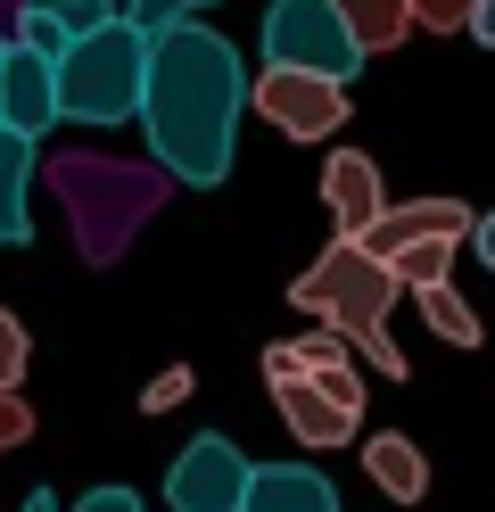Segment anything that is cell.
I'll list each match as a JSON object with an SVG mask.
<instances>
[{"label":"cell","instance_id":"6da1fadb","mask_svg":"<svg viewBox=\"0 0 495 512\" xmlns=\"http://www.w3.org/2000/svg\"><path fill=\"white\" fill-rule=\"evenodd\" d=\"M248 108V67L215 25H165L149 34V83H141V124H149V157L174 182H223L231 174V133Z\"/></svg>","mask_w":495,"mask_h":512},{"label":"cell","instance_id":"7a4b0ae2","mask_svg":"<svg viewBox=\"0 0 495 512\" xmlns=\"http://www.w3.org/2000/svg\"><path fill=\"white\" fill-rule=\"evenodd\" d=\"M50 190L66 223H75V248L83 265H116V256L132 248V232L165 207V190H174V174L157 166V157H99V149H66L50 157Z\"/></svg>","mask_w":495,"mask_h":512},{"label":"cell","instance_id":"3957f363","mask_svg":"<svg viewBox=\"0 0 495 512\" xmlns=\"http://www.w3.org/2000/svg\"><path fill=\"white\" fill-rule=\"evenodd\" d=\"M297 314H314L322 331H339L347 347H363V356H372V372H388V380H405V347L388 339V306H396V273L380 265L372 248L363 240H330L322 256L306 273H297Z\"/></svg>","mask_w":495,"mask_h":512},{"label":"cell","instance_id":"277c9868","mask_svg":"<svg viewBox=\"0 0 495 512\" xmlns=\"http://www.w3.org/2000/svg\"><path fill=\"white\" fill-rule=\"evenodd\" d=\"M141 83H149V34L132 17L99 25V34H75L58 58V116L75 124H124L141 116Z\"/></svg>","mask_w":495,"mask_h":512},{"label":"cell","instance_id":"5b68a950","mask_svg":"<svg viewBox=\"0 0 495 512\" xmlns=\"http://www.w3.org/2000/svg\"><path fill=\"white\" fill-rule=\"evenodd\" d=\"M264 67H306L330 83H355L363 42L347 34V17L330 0H273L264 9Z\"/></svg>","mask_w":495,"mask_h":512},{"label":"cell","instance_id":"8992f818","mask_svg":"<svg viewBox=\"0 0 495 512\" xmlns=\"http://www.w3.org/2000/svg\"><path fill=\"white\" fill-rule=\"evenodd\" d=\"M273 405L297 430V446H347L363 422V380L347 356H330V364H306L297 380H273Z\"/></svg>","mask_w":495,"mask_h":512},{"label":"cell","instance_id":"52a82bcc","mask_svg":"<svg viewBox=\"0 0 495 512\" xmlns=\"http://www.w3.org/2000/svg\"><path fill=\"white\" fill-rule=\"evenodd\" d=\"M248 108L273 116L281 141H330V133L347 124V83L306 75V67H264V75L248 83Z\"/></svg>","mask_w":495,"mask_h":512},{"label":"cell","instance_id":"ba28073f","mask_svg":"<svg viewBox=\"0 0 495 512\" xmlns=\"http://www.w3.org/2000/svg\"><path fill=\"white\" fill-rule=\"evenodd\" d=\"M248 479H256V463L231 438L207 430V438H190L174 455V471H165V504H174V512H248Z\"/></svg>","mask_w":495,"mask_h":512},{"label":"cell","instance_id":"9c48e42d","mask_svg":"<svg viewBox=\"0 0 495 512\" xmlns=\"http://www.w3.org/2000/svg\"><path fill=\"white\" fill-rule=\"evenodd\" d=\"M0 124L25 133V141H42L58 124V58L9 42V58H0Z\"/></svg>","mask_w":495,"mask_h":512},{"label":"cell","instance_id":"30bf717a","mask_svg":"<svg viewBox=\"0 0 495 512\" xmlns=\"http://www.w3.org/2000/svg\"><path fill=\"white\" fill-rule=\"evenodd\" d=\"M471 223L479 215L462 207V199H413V207H380V223H372V232H355V240L388 265V256H405L413 240H471Z\"/></svg>","mask_w":495,"mask_h":512},{"label":"cell","instance_id":"8fae6325","mask_svg":"<svg viewBox=\"0 0 495 512\" xmlns=\"http://www.w3.org/2000/svg\"><path fill=\"white\" fill-rule=\"evenodd\" d=\"M322 207L330 215H339V232L355 240V232H372V223H380V166H372V157H363V149H339V157H322Z\"/></svg>","mask_w":495,"mask_h":512},{"label":"cell","instance_id":"7c38bea8","mask_svg":"<svg viewBox=\"0 0 495 512\" xmlns=\"http://www.w3.org/2000/svg\"><path fill=\"white\" fill-rule=\"evenodd\" d=\"M248 512H339V488L322 471H306V463H256Z\"/></svg>","mask_w":495,"mask_h":512},{"label":"cell","instance_id":"4fadbf2b","mask_svg":"<svg viewBox=\"0 0 495 512\" xmlns=\"http://www.w3.org/2000/svg\"><path fill=\"white\" fill-rule=\"evenodd\" d=\"M33 174H42L33 141H25V133H0V248H25V240H33V215H25Z\"/></svg>","mask_w":495,"mask_h":512},{"label":"cell","instance_id":"5bb4252c","mask_svg":"<svg viewBox=\"0 0 495 512\" xmlns=\"http://www.w3.org/2000/svg\"><path fill=\"white\" fill-rule=\"evenodd\" d=\"M363 471L380 479V496H396V504H421L429 496V463H421V446L413 438H396V430H380L372 446H363Z\"/></svg>","mask_w":495,"mask_h":512},{"label":"cell","instance_id":"9a60e30c","mask_svg":"<svg viewBox=\"0 0 495 512\" xmlns=\"http://www.w3.org/2000/svg\"><path fill=\"white\" fill-rule=\"evenodd\" d=\"M330 9L347 17V34L363 42V58H372V50H396V42L413 34V0H330Z\"/></svg>","mask_w":495,"mask_h":512},{"label":"cell","instance_id":"2e32d148","mask_svg":"<svg viewBox=\"0 0 495 512\" xmlns=\"http://www.w3.org/2000/svg\"><path fill=\"white\" fill-rule=\"evenodd\" d=\"M413 306H421V323L438 331L446 347H479V339H487V331H479V306L462 298L454 281H438V290H413Z\"/></svg>","mask_w":495,"mask_h":512},{"label":"cell","instance_id":"e0dca14e","mask_svg":"<svg viewBox=\"0 0 495 512\" xmlns=\"http://www.w3.org/2000/svg\"><path fill=\"white\" fill-rule=\"evenodd\" d=\"M454 248H462V240H413L405 256H388L396 290H438V281H446V265H454Z\"/></svg>","mask_w":495,"mask_h":512},{"label":"cell","instance_id":"ac0fdd59","mask_svg":"<svg viewBox=\"0 0 495 512\" xmlns=\"http://www.w3.org/2000/svg\"><path fill=\"white\" fill-rule=\"evenodd\" d=\"M17 42H25V50H42V58H66V42H75V34L58 25V9H42V0H33L25 25H17Z\"/></svg>","mask_w":495,"mask_h":512},{"label":"cell","instance_id":"d6986e66","mask_svg":"<svg viewBox=\"0 0 495 512\" xmlns=\"http://www.w3.org/2000/svg\"><path fill=\"white\" fill-rule=\"evenodd\" d=\"M198 9H215V0H124V17L141 25V34H165V25H182Z\"/></svg>","mask_w":495,"mask_h":512},{"label":"cell","instance_id":"ffe728a7","mask_svg":"<svg viewBox=\"0 0 495 512\" xmlns=\"http://www.w3.org/2000/svg\"><path fill=\"white\" fill-rule=\"evenodd\" d=\"M25 356H33V339H25V323L9 306H0V389H17L25 380Z\"/></svg>","mask_w":495,"mask_h":512},{"label":"cell","instance_id":"44dd1931","mask_svg":"<svg viewBox=\"0 0 495 512\" xmlns=\"http://www.w3.org/2000/svg\"><path fill=\"white\" fill-rule=\"evenodd\" d=\"M471 17H479V0H413V25H429V34H462Z\"/></svg>","mask_w":495,"mask_h":512},{"label":"cell","instance_id":"7402d4cb","mask_svg":"<svg viewBox=\"0 0 495 512\" xmlns=\"http://www.w3.org/2000/svg\"><path fill=\"white\" fill-rule=\"evenodd\" d=\"M33 438V405L17 397V389H0V455H9V446H25Z\"/></svg>","mask_w":495,"mask_h":512},{"label":"cell","instance_id":"603a6c76","mask_svg":"<svg viewBox=\"0 0 495 512\" xmlns=\"http://www.w3.org/2000/svg\"><path fill=\"white\" fill-rule=\"evenodd\" d=\"M182 397H190V372L174 364V372H157V380H149V397H141V405H149V413H165V405H182Z\"/></svg>","mask_w":495,"mask_h":512},{"label":"cell","instance_id":"cb8c5ba5","mask_svg":"<svg viewBox=\"0 0 495 512\" xmlns=\"http://www.w3.org/2000/svg\"><path fill=\"white\" fill-rule=\"evenodd\" d=\"M75 512H141V496H132V488H91Z\"/></svg>","mask_w":495,"mask_h":512},{"label":"cell","instance_id":"d4e9b609","mask_svg":"<svg viewBox=\"0 0 495 512\" xmlns=\"http://www.w3.org/2000/svg\"><path fill=\"white\" fill-rule=\"evenodd\" d=\"M471 248H479L487 265H495V215H479V223H471Z\"/></svg>","mask_w":495,"mask_h":512},{"label":"cell","instance_id":"484cf974","mask_svg":"<svg viewBox=\"0 0 495 512\" xmlns=\"http://www.w3.org/2000/svg\"><path fill=\"white\" fill-rule=\"evenodd\" d=\"M471 34H479V42L495 50V0H479V17H471Z\"/></svg>","mask_w":495,"mask_h":512},{"label":"cell","instance_id":"4316f807","mask_svg":"<svg viewBox=\"0 0 495 512\" xmlns=\"http://www.w3.org/2000/svg\"><path fill=\"white\" fill-rule=\"evenodd\" d=\"M25 512H58V496H50V488H33V496H25Z\"/></svg>","mask_w":495,"mask_h":512},{"label":"cell","instance_id":"83f0119b","mask_svg":"<svg viewBox=\"0 0 495 512\" xmlns=\"http://www.w3.org/2000/svg\"><path fill=\"white\" fill-rule=\"evenodd\" d=\"M0 58H9V34H0Z\"/></svg>","mask_w":495,"mask_h":512},{"label":"cell","instance_id":"f1b7e54d","mask_svg":"<svg viewBox=\"0 0 495 512\" xmlns=\"http://www.w3.org/2000/svg\"><path fill=\"white\" fill-rule=\"evenodd\" d=\"M0 133H9V124H0Z\"/></svg>","mask_w":495,"mask_h":512}]
</instances>
